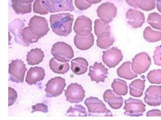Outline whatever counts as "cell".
<instances>
[{
    "instance_id": "obj_1",
    "label": "cell",
    "mask_w": 161,
    "mask_h": 120,
    "mask_svg": "<svg viewBox=\"0 0 161 120\" xmlns=\"http://www.w3.org/2000/svg\"><path fill=\"white\" fill-rule=\"evenodd\" d=\"M74 16L69 13L51 15L50 22L53 31L57 34L67 36L72 32Z\"/></svg>"
},
{
    "instance_id": "obj_2",
    "label": "cell",
    "mask_w": 161,
    "mask_h": 120,
    "mask_svg": "<svg viewBox=\"0 0 161 120\" xmlns=\"http://www.w3.org/2000/svg\"><path fill=\"white\" fill-rule=\"evenodd\" d=\"M40 2L43 8L47 13L72 12L75 10L73 0H40Z\"/></svg>"
},
{
    "instance_id": "obj_3",
    "label": "cell",
    "mask_w": 161,
    "mask_h": 120,
    "mask_svg": "<svg viewBox=\"0 0 161 120\" xmlns=\"http://www.w3.org/2000/svg\"><path fill=\"white\" fill-rule=\"evenodd\" d=\"M84 104L88 109L89 116H97L101 114L103 116H113L111 112L97 97H91L87 98L85 100Z\"/></svg>"
},
{
    "instance_id": "obj_4",
    "label": "cell",
    "mask_w": 161,
    "mask_h": 120,
    "mask_svg": "<svg viewBox=\"0 0 161 120\" xmlns=\"http://www.w3.org/2000/svg\"><path fill=\"white\" fill-rule=\"evenodd\" d=\"M51 52L55 58L63 62H69L74 56L72 47L63 42H58L54 44Z\"/></svg>"
},
{
    "instance_id": "obj_5",
    "label": "cell",
    "mask_w": 161,
    "mask_h": 120,
    "mask_svg": "<svg viewBox=\"0 0 161 120\" xmlns=\"http://www.w3.org/2000/svg\"><path fill=\"white\" fill-rule=\"evenodd\" d=\"M28 25L31 32L39 39L46 35L50 29L46 19L36 15L31 18Z\"/></svg>"
},
{
    "instance_id": "obj_6",
    "label": "cell",
    "mask_w": 161,
    "mask_h": 120,
    "mask_svg": "<svg viewBox=\"0 0 161 120\" xmlns=\"http://www.w3.org/2000/svg\"><path fill=\"white\" fill-rule=\"evenodd\" d=\"M27 69L26 65L21 60H12L9 64L8 73L10 80L17 83H23Z\"/></svg>"
},
{
    "instance_id": "obj_7",
    "label": "cell",
    "mask_w": 161,
    "mask_h": 120,
    "mask_svg": "<svg viewBox=\"0 0 161 120\" xmlns=\"http://www.w3.org/2000/svg\"><path fill=\"white\" fill-rule=\"evenodd\" d=\"M124 109L125 110L124 114L131 117H139L142 116L145 111L146 105L142 101L130 97L125 100Z\"/></svg>"
},
{
    "instance_id": "obj_8",
    "label": "cell",
    "mask_w": 161,
    "mask_h": 120,
    "mask_svg": "<svg viewBox=\"0 0 161 120\" xmlns=\"http://www.w3.org/2000/svg\"><path fill=\"white\" fill-rule=\"evenodd\" d=\"M66 86L65 80L60 76L49 80L46 84L45 91L48 97H56L61 94Z\"/></svg>"
},
{
    "instance_id": "obj_9",
    "label": "cell",
    "mask_w": 161,
    "mask_h": 120,
    "mask_svg": "<svg viewBox=\"0 0 161 120\" xmlns=\"http://www.w3.org/2000/svg\"><path fill=\"white\" fill-rule=\"evenodd\" d=\"M151 64V60L148 55L142 52L136 55L132 59L131 69L134 73L140 75L147 71Z\"/></svg>"
},
{
    "instance_id": "obj_10",
    "label": "cell",
    "mask_w": 161,
    "mask_h": 120,
    "mask_svg": "<svg viewBox=\"0 0 161 120\" xmlns=\"http://www.w3.org/2000/svg\"><path fill=\"white\" fill-rule=\"evenodd\" d=\"M85 91L81 85L71 83L65 90L66 100L71 103L81 102L85 97Z\"/></svg>"
},
{
    "instance_id": "obj_11",
    "label": "cell",
    "mask_w": 161,
    "mask_h": 120,
    "mask_svg": "<svg viewBox=\"0 0 161 120\" xmlns=\"http://www.w3.org/2000/svg\"><path fill=\"white\" fill-rule=\"evenodd\" d=\"M102 60L109 68H114L122 60L123 55L121 50L117 47H113L103 51Z\"/></svg>"
},
{
    "instance_id": "obj_12",
    "label": "cell",
    "mask_w": 161,
    "mask_h": 120,
    "mask_svg": "<svg viewBox=\"0 0 161 120\" xmlns=\"http://www.w3.org/2000/svg\"><path fill=\"white\" fill-rule=\"evenodd\" d=\"M97 12L98 16L102 21L108 23L116 16L117 8L113 3L107 2L99 6Z\"/></svg>"
},
{
    "instance_id": "obj_13",
    "label": "cell",
    "mask_w": 161,
    "mask_h": 120,
    "mask_svg": "<svg viewBox=\"0 0 161 120\" xmlns=\"http://www.w3.org/2000/svg\"><path fill=\"white\" fill-rule=\"evenodd\" d=\"M92 22L88 17L81 15L76 19L73 29L77 35L86 36L89 34L92 31Z\"/></svg>"
},
{
    "instance_id": "obj_14",
    "label": "cell",
    "mask_w": 161,
    "mask_h": 120,
    "mask_svg": "<svg viewBox=\"0 0 161 120\" xmlns=\"http://www.w3.org/2000/svg\"><path fill=\"white\" fill-rule=\"evenodd\" d=\"M108 69L103 65L102 62H95L93 66L89 67V73L88 74L91 80L95 81L97 83L101 81L104 82L105 79L108 77Z\"/></svg>"
},
{
    "instance_id": "obj_15",
    "label": "cell",
    "mask_w": 161,
    "mask_h": 120,
    "mask_svg": "<svg viewBox=\"0 0 161 120\" xmlns=\"http://www.w3.org/2000/svg\"><path fill=\"white\" fill-rule=\"evenodd\" d=\"M144 102L150 106H156L161 104V86H150L145 93Z\"/></svg>"
},
{
    "instance_id": "obj_16",
    "label": "cell",
    "mask_w": 161,
    "mask_h": 120,
    "mask_svg": "<svg viewBox=\"0 0 161 120\" xmlns=\"http://www.w3.org/2000/svg\"><path fill=\"white\" fill-rule=\"evenodd\" d=\"M24 26V23L22 21L19 19H16L9 24V29L15 36L16 42L25 46L29 45L24 40L22 35V29Z\"/></svg>"
},
{
    "instance_id": "obj_17",
    "label": "cell",
    "mask_w": 161,
    "mask_h": 120,
    "mask_svg": "<svg viewBox=\"0 0 161 120\" xmlns=\"http://www.w3.org/2000/svg\"><path fill=\"white\" fill-rule=\"evenodd\" d=\"M45 75V70L42 67H31L27 72L25 82L31 85L36 84L42 80Z\"/></svg>"
},
{
    "instance_id": "obj_18",
    "label": "cell",
    "mask_w": 161,
    "mask_h": 120,
    "mask_svg": "<svg viewBox=\"0 0 161 120\" xmlns=\"http://www.w3.org/2000/svg\"><path fill=\"white\" fill-rule=\"evenodd\" d=\"M94 39L93 34L91 33L86 36H81L76 34L74 38V43L79 49L85 50L90 48L93 45Z\"/></svg>"
},
{
    "instance_id": "obj_19",
    "label": "cell",
    "mask_w": 161,
    "mask_h": 120,
    "mask_svg": "<svg viewBox=\"0 0 161 120\" xmlns=\"http://www.w3.org/2000/svg\"><path fill=\"white\" fill-rule=\"evenodd\" d=\"M103 98L105 102H107L110 107L113 109H119L123 105V98L121 97L115 96L111 89H108L104 92Z\"/></svg>"
},
{
    "instance_id": "obj_20",
    "label": "cell",
    "mask_w": 161,
    "mask_h": 120,
    "mask_svg": "<svg viewBox=\"0 0 161 120\" xmlns=\"http://www.w3.org/2000/svg\"><path fill=\"white\" fill-rule=\"evenodd\" d=\"M97 37V45L101 49H106L109 48L113 44L115 41V39L110 30L103 31Z\"/></svg>"
},
{
    "instance_id": "obj_21",
    "label": "cell",
    "mask_w": 161,
    "mask_h": 120,
    "mask_svg": "<svg viewBox=\"0 0 161 120\" xmlns=\"http://www.w3.org/2000/svg\"><path fill=\"white\" fill-rule=\"evenodd\" d=\"M88 63L86 60L82 57H77L71 61V70L74 73L81 75L87 71Z\"/></svg>"
},
{
    "instance_id": "obj_22",
    "label": "cell",
    "mask_w": 161,
    "mask_h": 120,
    "mask_svg": "<svg viewBox=\"0 0 161 120\" xmlns=\"http://www.w3.org/2000/svg\"><path fill=\"white\" fill-rule=\"evenodd\" d=\"M50 69L54 73L64 74L69 70L70 66L67 62H63L58 60L54 57L51 59L49 62Z\"/></svg>"
},
{
    "instance_id": "obj_23",
    "label": "cell",
    "mask_w": 161,
    "mask_h": 120,
    "mask_svg": "<svg viewBox=\"0 0 161 120\" xmlns=\"http://www.w3.org/2000/svg\"><path fill=\"white\" fill-rule=\"evenodd\" d=\"M131 62H124L117 69V74L119 77L126 80H131L137 77V74L134 73L131 69Z\"/></svg>"
},
{
    "instance_id": "obj_24",
    "label": "cell",
    "mask_w": 161,
    "mask_h": 120,
    "mask_svg": "<svg viewBox=\"0 0 161 120\" xmlns=\"http://www.w3.org/2000/svg\"><path fill=\"white\" fill-rule=\"evenodd\" d=\"M44 56V52L41 49H32L28 52L26 61L29 65H38L42 61Z\"/></svg>"
},
{
    "instance_id": "obj_25",
    "label": "cell",
    "mask_w": 161,
    "mask_h": 120,
    "mask_svg": "<svg viewBox=\"0 0 161 120\" xmlns=\"http://www.w3.org/2000/svg\"><path fill=\"white\" fill-rule=\"evenodd\" d=\"M145 80L137 79L133 81L129 85L130 93L132 96L140 97L143 93Z\"/></svg>"
},
{
    "instance_id": "obj_26",
    "label": "cell",
    "mask_w": 161,
    "mask_h": 120,
    "mask_svg": "<svg viewBox=\"0 0 161 120\" xmlns=\"http://www.w3.org/2000/svg\"><path fill=\"white\" fill-rule=\"evenodd\" d=\"M114 92L117 95H125L128 92V86L126 82L119 79H114L111 84Z\"/></svg>"
},
{
    "instance_id": "obj_27",
    "label": "cell",
    "mask_w": 161,
    "mask_h": 120,
    "mask_svg": "<svg viewBox=\"0 0 161 120\" xmlns=\"http://www.w3.org/2000/svg\"><path fill=\"white\" fill-rule=\"evenodd\" d=\"M11 2L12 7L16 13L23 14L31 12V4H23L17 0H12Z\"/></svg>"
},
{
    "instance_id": "obj_28",
    "label": "cell",
    "mask_w": 161,
    "mask_h": 120,
    "mask_svg": "<svg viewBox=\"0 0 161 120\" xmlns=\"http://www.w3.org/2000/svg\"><path fill=\"white\" fill-rule=\"evenodd\" d=\"M66 115L68 116H87L86 109L80 105H75L73 107L70 106L66 112Z\"/></svg>"
},
{
    "instance_id": "obj_29",
    "label": "cell",
    "mask_w": 161,
    "mask_h": 120,
    "mask_svg": "<svg viewBox=\"0 0 161 120\" xmlns=\"http://www.w3.org/2000/svg\"><path fill=\"white\" fill-rule=\"evenodd\" d=\"M22 35L24 41L29 45V44L36 42L39 38L31 32L29 27L25 28L22 30Z\"/></svg>"
},
{
    "instance_id": "obj_30",
    "label": "cell",
    "mask_w": 161,
    "mask_h": 120,
    "mask_svg": "<svg viewBox=\"0 0 161 120\" xmlns=\"http://www.w3.org/2000/svg\"><path fill=\"white\" fill-rule=\"evenodd\" d=\"M147 78L152 84L161 83V69H154L150 71L147 76Z\"/></svg>"
},
{
    "instance_id": "obj_31",
    "label": "cell",
    "mask_w": 161,
    "mask_h": 120,
    "mask_svg": "<svg viewBox=\"0 0 161 120\" xmlns=\"http://www.w3.org/2000/svg\"><path fill=\"white\" fill-rule=\"evenodd\" d=\"M94 32L96 36L104 31L110 30V26L108 23H105L101 19H96L94 22Z\"/></svg>"
},
{
    "instance_id": "obj_32",
    "label": "cell",
    "mask_w": 161,
    "mask_h": 120,
    "mask_svg": "<svg viewBox=\"0 0 161 120\" xmlns=\"http://www.w3.org/2000/svg\"><path fill=\"white\" fill-rule=\"evenodd\" d=\"M17 97V94L16 91L11 87H8V106L14 103Z\"/></svg>"
},
{
    "instance_id": "obj_33",
    "label": "cell",
    "mask_w": 161,
    "mask_h": 120,
    "mask_svg": "<svg viewBox=\"0 0 161 120\" xmlns=\"http://www.w3.org/2000/svg\"><path fill=\"white\" fill-rule=\"evenodd\" d=\"M75 3L76 7L80 10H86L92 5L85 0H75Z\"/></svg>"
},
{
    "instance_id": "obj_34",
    "label": "cell",
    "mask_w": 161,
    "mask_h": 120,
    "mask_svg": "<svg viewBox=\"0 0 161 120\" xmlns=\"http://www.w3.org/2000/svg\"><path fill=\"white\" fill-rule=\"evenodd\" d=\"M155 64L161 66V45L157 47L153 56Z\"/></svg>"
},
{
    "instance_id": "obj_35",
    "label": "cell",
    "mask_w": 161,
    "mask_h": 120,
    "mask_svg": "<svg viewBox=\"0 0 161 120\" xmlns=\"http://www.w3.org/2000/svg\"><path fill=\"white\" fill-rule=\"evenodd\" d=\"M33 10L34 12L41 14H46L47 13L42 7L40 0H36L33 4Z\"/></svg>"
},
{
    "instance_id": "obj_36",
    "label": "cell",
    "mask_w": 161,
    "mask_h": 120,
    "mask_svg": "<svg viewBox=\"0 0 161 120\" xmlns=\"http://www.w3.org/2000/svg\"><path fill=\"white\" fill-rule=\"evenodd\" d=\"M32 111L31 112L36 111H41L44 113L47 112L48 111L47 106L43 103H38L32 106Z\"/></svg>"
},
{
    "instance_id": "obj_37",
    "label": "cell",
    "mask_w": 161,
    "mask_h": 120,
    "mask_svg": "<svg viewBox=\"0 0 161 120\" xmlns=\"http://www.w3.org/2000/svg\"><path fill=\"white\" fill-rule=\"evenodd\" d=\"M147 116H161V111L158 109H153L148 111Z\"/></svg>"
},
{
    "instance_id": "obj_38",
    "label": "cell",
    "mask_w": 161,
    "mask_h": 120,
    "mask_svg": "<svg viewBox=\"0 0 161 120\" xmlns=\"http://www.w3.org/2000/svg\"><path fill=\"white\" fill-rule=\"evenodd\" d=\"M88 3L92 4H96L100 2L102 0H85Z\"/></svg>"
},
{
    "instance_id": "obj_39",
    "label": "cell",
    "mask_w": 161,
    "mask_h": 120,
    "mask_svg": "<svg viewBox=\"0 0 161 120\" xmlns=\"http://www.w3.org/2000/svg\"><path fill=\"white\" fill-rule=\"evenodd\" d=\"M19 2L25 4H29L31 3L34 0H17Z\"/></svg>"
}]
</instances>
